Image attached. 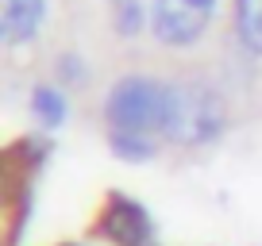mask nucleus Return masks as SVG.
<instances>
[{
    "label": "nucleus",
    "mask_w": 262,
    "mask_h": 246,
    "mask_svg": "<svg viewBox=\"0 0 262 246\" xmlns=\"http://www.w3.org/2000/svg\"><path fill=\"white\" fill-rule=\"evenodd\" d=\"M170 100H173V85L155 81V77H123L112 85L104 112L116 135L158 139L170 127Z\"/></svg>",
    "instance_id": "nucleus-1"
},
{
    "label": "nucleus",
    "mask_w": 262,
    "mask_h": 246,
    "mask_svg": "<svg viewBox=\"0 0 262 246\" xmlns=\"http://www.w3.org/2000/svg\"><path fill=\"white\" fill-rule=\"evenodd\" d=\"M224 131V100L205 81H178L170 100V127L166 139L181 146H205Z\"/></svg>",
    "instance_id": "nucleus-2"
},
{
    "label": "nucleus",
    "mask_w": 262,
    "mask_h": 246,
    "mask_svg": "<svg viewBox=\"0 0 262 246\" xmlns=\"http://www.w3.org/2000/svg\"><path fill=\"white\" fill-rule=\"evenodd\" d=\"M220 0H150V27L166 46H189L208 31Z\"/></svg>",
    "instance_id": "nucleus-3"
},
{
    "label": "nucleus",
    "mask_w": 262,
    "mask_h": 246,
    "mask_svg": "<svg viewBox=\"0 0 262 246\" xmlns=\"http://www.w3.org/2000/svg\"><path fill=\"white\" fill-rule=\"evenodd\" d=\"M42 16H47V0H0V39L8 46L35 39Z\"/></svg>",
    "instance_id": "nucleus-4"
},
{
    "label": "nucleus",
    "mask_w": 262,
    "mask_h": 246,
    "mask_svg": "<svg viewBox=\"0 0 262 246\" xmlns=\"http://www.w3.org/2000/svg\"><path fill=\"white\" fill-rule=\"evenodd\" d=\"M104 231L116 238V242H123V246H147L150 219H147V212H143L135 200H120V196H116L112 208H108Z\"/></svg>",
    "instance_id": "nucleus-5"
},
{
    "label": "nucleus",
    "mask_w": 262,
    "mask_h": 246,
    "mask_svg": "<svg viewBox=\"0 0 262 246\" xmlns=\"http://www.w3.org/2000/svg\"><path fill=\"white\" fill-rule=\"evenodd\" d=\"M235 31L239 42L262 58V0H235Z\"/></svg>",
    "instance_id": "nucleus-6"
},
{
    "label": "nucleus",
    "mask_w": 262,
    "mask_h": 246,
    "mask_svg": "<svg viewBox=\"0 0 262 246\" xmlns=\"http://www.w3.org/2000/svg\"><path fill=\"white\" fill-rule=\"evenodd\" d=\"M31 112L39 115L47 127H58V123H66V96L58 89H50V85H39V89L31 92Z\"/></svg>",
    "instance_id": "nucleus-7"
},
{
    "label": "nucleus",
    "mask_w": 262,
    "mask_h": 246,
    "mask_svg": "<svg viewBox=\"0 0 262 246\" xmlns=\"http://www.w3.org/2000/svg\"><path fill=\"white\" fill-rule=\"evenodd\" d=\"M108 8L120 35H135L143 27V0H108Z\"/></svg>",
    "instance_id": "nucleus-8"
},
{
    "label": "nucleus",
    "mask_w": 262,
    "mask_h": 246,
    "mask_svg": "<svg viewBox=\"0 0 262 246\" xmlns=\"http://www.w3.org/2000/svg\"><path fill=\"white\" fill-rule=\"evenodd\" d=\"M112 150L127 162H147L155 154V139H139V135H116L112 131Z\"/></svg>",
    "instance_id": "nucleus-9"
}]
</instances>
